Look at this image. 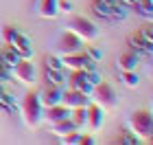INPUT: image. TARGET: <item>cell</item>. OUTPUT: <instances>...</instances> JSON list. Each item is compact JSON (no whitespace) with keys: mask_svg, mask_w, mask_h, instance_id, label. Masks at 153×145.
<instances>
[{"mask_svg":"<svg viewBox=\"0 0 153 145\" xmlns=\"http://www.w3.org/2000/svg\"><path fill=\"white\" fill-rule=\"evenodd\" d=\"M127 130L138 143H153V114L147 110H136L127 116Z\"/></svg>","mask_w":153,"mask_h":145,"instance_id":"obj_1","label":"cell"},{"mask_svg":"<svg viewBox=\"0 0 153 145\" xmlns=\"http://www.w3.org/2000/svg\"><path fill=\"white\" fill-rule=\"evenodd\" d=\"M42 112H44V108H42V103H39V97L35 92H26L22 97V101H20L22 123L29 130H37L42 125Z\"/></svg>","mask_w":153,"mask_h":145,"instance_id":"obj_2","label":"cell"},{"mask_svg":"<svg viewBox=\"0 0 153 145\" xmlns=\"http://www.w3.org/2000/svg\"><path fill=\"white\" fill-rule=\"evenodd\" d=\"M90 101L96 103V106H99L101 110H105V112H112V110L118 108V101L120 99H118V92L107 84V81H99V84L92 86Z\"/></svg>","mask_w":153,"mask_h":145,"instance_id":"obj_3","label":"cell"},{"mask_svg":"<svg viewBox=\"0 0 153 145\" xmlns=\"http://www.w3.org/2000/svg\"><path fill=\"white\" fill-rule=\"evenodd\" d=\"M68 31H72L83 44H92V42L99 40V26H96L92 20L83 18V16H74L70 22H68Z\"/></svg>","mask_w":153,"mask_h":145,"instance_id":"obj_4","label":"cell"},{"mask_svg":"<svg viewBox=\"0 0 153 145\" xmlns=\"http://www.w3.org/2000/svg\"><path fill=\"white\" fill-rule=\"evenodd\" d=\"M9 71H11V77L16 79L18 84H22V86L37 84V71H35V66H33V62H29V59H20L16 66L9 68Z\"/></svg>","mask_w":153,"mask_h":145,"instance_id":"obj_5","label":"cell"},{"mask_svg":"<svg viewBox=\"0 0 153 145\" xmlns=\"http://www.w3.org/2000/svg\"><path fill=\"white\" fill-rule=\"evenodd\" d=\"M83 51V42L79 38L74 35L72 31H64V33H59V38H57V42H55V53L59 55H70V53H79Z\"/></svg>","mask_w":153,"mask_h":145,"instance_id":"obj_6","label":"cell"},{"mask_svg":"<svg viewBox=\"0 0 153 145\" xmlns=\"http://www.w3.org/2000/svg\"><path fill=\"white\" fill-rule=\"evenodd\" d=\"M103 121H105V110H101L96 103L90 101L85 106V123H83V130L90 134H96L103 128Z\"/></svg>","mask_w":153,"mask_h":145,"instance_id":"obj_7","label":"cell"},{"mask_svg":"<svg viewBox=\"0 0 153 145\" xmlns=\"http://www.w3.org/2000/svg\"><path fill=\"white\" fill-rule=\"evenodd\" d=\"M64 88H72V90H81L83 95L92 92V84L85 79V71H68V77H66V84Z\"/></svg>","mask_w":153,"mask_h":145,"instance_id":"obj_8","label":"cell"},{"mask_svg":"<svg viewBox=\"0 0 153 145\" xmlns=\"http://www.w3.org/2000/svg\"><path fill=\"white\" fill-rule=\"evenodd\" d=\"M90 103V97L83 95L81 90H72V88H66L61 92V106H66L68 110H74V108H83Z\"/></svg>","mask_w":153,"mask_h":145,"instance_id":"obj_9","label":"cell"},{"mask_svg":"<svg viewBox=\"0 0 153 145\" xmlns=\"http://www.w3.org/2000/svg\"><path fill=\"white\" fill-rule=\"evenodd\" d=\"M61 92H64V88H61V86L46 84V86L37 92L42 108H48V106H55V103H61Z\"/></svg>","mask_w":153,"mask_h":145,"instance_id":"obj_10","label":"cell"},{"mask_svg":"<svg viewBox=\"0 0 153 145\" xmlns=\"http://www.w3.org/2000/svg\"><path fill=\"white\" fill-rule=\"evenodd\" d=\"M140 62H142V57H140V53H138V51H125V53L118 55L116 68L120 73L123 71H136V68L140 66Z\"/></svg>","mask_w":153,"mask_h":145,"instance_id":"obj_11","label":"cell"},{"mask_svg":"<svg viewBox=\"0 0 153 145\" xmlns=\"http://www.w3.org/2000/svg\"><path fill=\"white\" fill-rule=\"evenodd\" d=\"M68 112H70V110H68L66 106H61V103L48 106V108H44V112H42V123H46V125H53V123L66 119Z\"/></svg>","mask_w":153,"mask_h":145,"instance_id":"obj_12","label":"cell"},{"mask_svg":"<svg viewBox=\"0 0 153 145\" xmlns=\"http://www.w3.org/2000/svg\"><path fill=\"white\" fill-rule=\"evenodd\" d=\"M88 62V55L79 51V53H70V55H61V66L64 71H83Z\"/></svg>","mask_w":153,"mask_h":145,"instance_id":"obj_13","label":"cell"},{"mask_svg":"<svg viewBox=\"0 0 153 145\" xmlns=\"http://www.w3.org/2000/svg\"><path fill=\"white\" fill-rule=\"evenodd\" d=\"M37 16L44 18V20H55L59 16L57 11V0H37V7H35Z\"/></svg>","mask_w":153,"mask_h":145,"instance_id":"obj_14","label":"cell"},{"mask_svg":"<svg viewBox=\"0 0 153 145\" xmlns=\"http://www.w3.org/2000/svg\"><path fill=\"white\" fill-rule=\"evenodd\" d=\"M11 48H16V51L22 55L24 59H29L31 55H33V48H31V42H29V38L26 35H22V33H18L16 35V40H13V42L9 44Z\"/></svg>","mask_w":153,"mask_h":145,"instance_id":"obj_15","label":"cell"},{"mask_svg":"<svg viewBox=\"0 0 153 145\" xmlns=\"http://www.w3.org/2000/svg\"><path fill=\"white\" fill-rule=\"evenodd\" d=\"M48 128H51V134L59 136V139L76 130V125H74V123H72L70 119H68V116H66V119H61V121H57V123H53V125H48Z\"/></svg>","mask_w":153,"mask_h":145,"instance_id":"obj_16","label":"cell"},{"mask_svg":"<svg viewBox=\"0 0 153 145\" xmlns=\"http://www.w3.org/2000/svg\"><path fill=\"white\" fill-rule=\"evenodd\" d=\"M92 9H94V13H99L101 18L112 20V7H109L105 0H92Z\"/></svg>","mask_w":153,"mask_h":145,"instance_id":"obj_17","label":"cell"},{"mask_svg":"<svg viewBox=\"0 0 153 145\" xmlns=\"http://www.w3.org/2000/svg\"><path fill=\"white\" fill-rule=\"evenodd\" d=\"M68 119L76 125V130H83V123H85V106L70 110V112H68Z\"/></svg>","mask_w":153,"mask_h":145,"instance_id":"obj_18","label":"cell"},{"mask_svg":"<svg viewBox=\"0 0 153 145\" xmlns=\"http://www.w3.org/2000/svg\"><path fill=\"white\" fill-rule=\"evenodd\" d=\"M46 81H48V84H55V86H61V88H64V84H66L64 71H55V68H46Z\"/></svg>","mask_w":153,"mask_h":145,"instance_id":"obj_19","label":"cell"},{"mask_svg":"<svg viewBox=\"0 0 153 145\" xmlns=\"http://www.w3.org/2000/svg\"><path fill=\"white\" fill-rule=\"evenodd\" d=\"M120 79H123V84L127 88H138V86H140V77H138L136 71H123Z\"/></svg>","mask_w":153,"mask_h":145,"instance_id":"obj_20","label":"cell"},{"mask_svg":"<svg viewBox=\"0 0 153 145\" xmlns=\"http://www.w3.org/2000/svg\"><path fill=\"white\" fill-rule=\"evenodd\" d=\"M2 59H4V66H7V68H11V66H16L18 62H20V59H24V57L16 51V48H11V46H9V48H7V51L2 53Z\"/></svg>","mask_w":153,"mask_h":145,"instance_id":"obj_21","label":"cell"},{"mask_svg":"<svg viewBox=\"0 0 153 145\" xmlns=\"http://www.w3.org/2000/svg\"><path fill=\"white\" fill-rule=\"evenodd\" d=\"M44 64H46V68H55V71H64V66H61V57L57 53L55 55H46L44 57Z\"/></svg>","mask_w":153,"mask_h":145,"instance_id":"obj_22","label":"cell"},{"mask_svg":"<svg viewBox=\"0 0 153 145\" xmlns=\"http://www.w3.org/2000/svg\"><path fill=\"white\" fill-rule=\"evenodd\" d=\"M61 143H64V145H79L81 143V132H79V130H74V132L61 136Z\"/></svg>","mask_w":153,"mask_h":145,"instance_id":"obj_23","label":"cell"},{"mask_svg":"<svg viewBox=\"0 0 153 145\" xmlns=\"http://www.w3.org/2000/svg\"><path fill=\"white\" fill-rule=\"evenodd\" d=\"M18 29H16V26H9V24H7V26H2V40H4V42L7 44H11L13 42V40H16V35H18Z\"/></svg>","mask_w":153,"mask_h":145,"instance_id":"obj_24","label":"cell"},{"mask_svg":"<svg viewBox=\"0 0 153 145\" xmlns=\"http://www.w3.org/2000/svg\"><path fill=\"white\" fill-rule=\"evenodd\" d=\"M57 11H59V16H70L72 13V2L70 0H57Z\"/></svg>","mask_w":153,"mask_h":145,"instance_id":"obj_25","label":"cell"},{"mask_svg":"<svg viewBox=\"0 0 153 145\" xmlns=\"http://www.w3.org/2000/svg\"><path fill=\"white\" fill-rule=\"evenodd\" d=\"M138 33H140V38H142L147 44H153V26H151V22H149V24H144Z\"/></svg>","mask_w":153,"mask_h":145,"instance_id":"obj_26","label":"cell"},{"mask_svg":"<svg viewBox=\"0 0 153 145\" xmlns=\"http://www.w3.org/2000/svg\"><path fill=\"white\" fill-rule=\"evenodd\" d=\"M0 103H2V106L7 108V110H9V112H11V110H16V101H13V97L9 95V92H2V95H0Z\"/></svg>","mask_w":153,"mask_h":145,"instance_id":"obj_27","label":"cell"},{"mask_svg":"<svg viewBox=\"0 0 153 145\" xmlns=\"http://www.w3.org/2000/svg\"><path fill=\"white\" fill-rule=\"evenodd\" d=\"M85 55H88L90 59H94L96 64H99V62H101V57H103V53H101L96 46H88V48H85Z\"/></svg>","mask_w":153,"mask_h":145,"instance_id":"obj_28","label":"cell"},{"mask_svg":"<svg viewBox=\"0 0 153 145\" xmlns=\"http://www.w3.org/2000/svg\"><path fill=\"white\" fill-rule=\"evenodd\" d=\"M85 79L94 86V84H99V81H101V75L96 73V71H88V73H85Z\"/></svg>","mask_w":153,"mask_h":145,"instance_id":"obj_29","label":"cell"},{"mask_svg":"<svg viewBox=\"0 0 153 145\" xmlns=\"http://www.w3.org/2000/svg\"><path fill=\"white\" fill-rule=\"evenodd\" d=\"M92 143H96V141H94V134H90V132L83 134V132H81V143H79V145H92Z\"/></svg>","mask_w":153,"mask_h":145,"instance_id":"obj_30","label":"cell"},{"mask_svg":"<svg viewBox=\"0 0 153 145\" xmlns=\"http://www.w3.org/2000/svg\"><path fill=\"white\" fill-rule=\"evenodd\" d=\"M9 77H11V71H9L4 64H0V81H7Z\"/></svg>","mask_w":153,"mask_h":145,"instance_id":"obj_31","label":"cell"},{"mask_svg":"<svg viewBox=\"0 0 153 145\" xmlns=\"http://www.w3.org/2000/svg\"><path fill=\"white\" fill-rule=\"evenodd\" d=\"M120 141H123V143H138V139H136L131 132H125V136H123Z\"/></svg>","mask_w":153,"mask_h":145,"instance_id":"obj_32","label":"cell"},{"mask_svg":"<svg viewBox=\"0 0 153 145\" xmlns=\"http://www.w3.org/2000/svg\"><path fill=\"white\" fill-rule=\"evenodd\" d=\"M0 114H9V110H7V108L2 106V103H0Z\"/></svg>","mask_w":153,"mask_h":145,"instance_id":"obj_33","label":"cell"},{"mask_svg":"<svg viewBox=\"0 0 153 145\" xmlns=\"http://www.w3.org/2000/svg\"><path fill=\"white\" fill-rule=\"evenodd\" d=\"M147 73H149V75H151V77H153V62H151V64L147 66Z\"/></svg>","mask_w":153,"mask_h":145,"instance_id":"obj_34","label":"cell"},{"mask_svg":"<svg viewBox=\"0 0 153 145\" xmlns=\"http://www.w3.org/2000/svg\"><path fill=\"white\" fill-rule=\"evenodd\" d=\"M105 2H107V5H109V7H114V5H116V2H120V0H105Z\"/></svg>","mask_w":153,"mask_h":145,"instance_id":"obj_35","label":"cell"},{"mask_svg":"<svg viewBox=\"0 0 153 145\" xmlns=\"http://www.w3.org/2000/svg\"><path fill=\"white\" fill-rule=\"evenodd\" d=\"M4 92V86H2V81H0V95H2Z\"/></svg>","mask_w":153,"mask_h":145,"instance_id":"obj_36","label":"cell"},{"mask_svg":"<svg viewBox=\"0 0 153 145\" xmlns=\"http://www.w3.org/2000/svg\"><path fill=\"white\" fill-rule=\"evenodd\" d=\"M0 64H4V59H2V53H0Z\"/></svg>","mask_w":153,"mask_h":145,"instance_id":"obj_37","label":"cell"},{"mask_svg":"<svg viewBox=\"0 0 153 145\" xmlns=\"http://www.w3.org/2000/svg\"><path fill=\"white\" fill-rule=\"evenodd\" d=\"M151 114H153V101H151Z\"/></svg>","mask_w":153,"mask_h":145,"instance_id":"obj_38","label":"cell"},{"mask_svg":"<svg viewBox=\"0 0 153 145\" xmlns=\"http://www.w3.org/2000/svg\"><path fill=\"white\" fill-rule=\"evenodd\" d=\"M151 26H153V22H151Z\"/></svg>","mask_w":153,"mask_h":145,"instance_id":"obj_39","label":"cell"},{"mask_svg":"<svg viewBox=\"0 0 153 145\" xmlns=\"http://www.w3.org/2000/svg\"><path fill=\"white\" fill-rule=\"evenodd\" d=\"M151 2H153V0H151Z\"/></svg>","mask_w":153,"mask_h":145,"instance_id":"obj_40","label":"cell"}]
</instances>
